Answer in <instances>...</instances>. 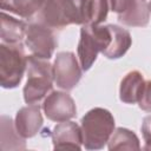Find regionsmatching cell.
I'll return each instance as SVG.
<instances>
[{
  "mask_svg": "<svg viewBox=\"0 0 151 151\" xmlns=\"http://www.w3.org/2000/svg\"><path fill=\"white\" fill-rule=\"evenodd\" d=\"M139 107L146 112H151V80L145 81L142 97L138 101Z\"/></svg>",
  "mask_w": 151,
  "mask_h": 151,
  "instance_id": "d6986e66",
  "label": "cell"
},
{
  "mask_svg": "<svg viewBox=\"0 0 151 151\" xmlns=\"http://www.w3.org/2000/svg\"><path fill=\"white\" fill-rule=\"evenodd\" d=\"M111 31L109 26L83 25L78 44V58L83 71L91 68L99 52H104L111 44Z\"/></svg>",
  "mask_w": 151,
  "mask_h": 151,
  "instance_id": "3957f363",
  "label": "cell"
},
{
  "mask_svg": "<svg viewBox=\"0 0 151 151\" xmlns=\"http://www.w3.org/2000/svg\"><path fill=\"white\" fill-rule=\"evenodd\" d=\"M45 0H0L2 11H9L24 19H33Z\"/></svg>",
  "mask_w": 151,
  "mask_h": 151,
  "instance_id": "5bb4252c",
  "label": "cell"
},
{
  "mask_svg": "<svg viewBox=\"0 0 151 151\" xmlns=\"http://www.w3.org/2000/svg\"><path fill=\"white\" fill-rule=\"evenodd\" d=\"M81 70L74 53L60 52L57 54L53 64L54 83L63 90H72L81 78Z\"/></svg>",
  "mask_w": 151,
  "mask_h": 151,
  "instance_id": "8992f818",
  "label": "cell"
},
{
  "mask_svg": "<svg viewBox=\"0 0 151 151\" xmlns=\"http://www.w3.org/2000/svg\"><path fill=\"white\" fill-rule=\"evenodd\" d=\"M42 110L46 117L52 122H66L77 114V107L73 98L61 91H52L44 100Z\"/></svg>",
  "mask_w": 151,
  "mask_h": 151,
  "instance_id": "52a82bcc",
  "label": "cell"
},
{
  "mask_svg": "<svg viewBox=\"0 0 151 151\" xmlns=\"http://www.w3.org/2000/svg\"><path fill=\"white\" fill-rule=\"evenodd\" d=\"M27 68V57L21 42L0 45V84L4 88L17 87Z\"/></svg>",
  "mask_w": 151,
  "mask_h": 151,
  "instance_id": "277c9868",
  "label": "cell"
},
{
  "mask_svg": "<svg viewBox=\"0 0 151 151\" xmlns=\"http://www.w3.org/2000/svg\"><path fill=\"white\" fill-rule=\"evenodd\" d=\"M144 85H145V80L140 72L138 71L129 72L120 83V88H119L120 100L126 104L138 103L142 97Z\"/></svg>",
  "mask_w": 151,
  "mask_h": 151,
  "instance_id": "30bf717a",
  "label": "cell"
},
{
  "mask_svg": "<svg viewBox=\"0 0 151 151\" xmlns=\"http://www.w3.org/2000/svg\"><path fill=\"white\" fill-rule=\"evenodd\" d=\"M147 5H149V9H150V11H151V0H150V1H149V4H147Z\"/></svg>",
  "mask_w": 151,
  "mask_h": 151,
  "instance_id": "7402d4cb",
  "label": "cell"
},
{
  "mask_svg": "<svg viewBox=\"0 0 151 151\" xmlns=\"http://www.w3.org/2000/svg\"><path fill=\"white\" fill-rule=\"evenodd\" d=\"M109 12V0H88L86 5L85 25H99Z\"/></svg>",
  "mask_w": 151,
  "mask_h": 151,
  "instance_id": "ac0fdd59",
  "label": "cell"
},
{
  "mask_svg": "<svg viewBox=\"0 0 151 151\" xmlns=\"http://www.w3.org/2000/svg\"><path fill=\"white\" fill-rule=\"evenodd\" d=\"M83 144L87 150L103 149L114 131V118L106 109L94 107L81 118Z\"/></svg>",
  "mask_w": 151,
  "mask_h": 151,
  "instance_id": "6da1fadb",
  "label": "cell"
},
{
  "mask_svg": "<svg viewBox=\"0 0 151 151\" xmlns=\"http://www.w3.org/2000/svg\"><path fill=\"white\" fill-rule=\"evenodd\" d=\"M118 20L132 27H144L150 20V9L145 0H137L136 4L125 13L118 14Z\"/></svg>",
  "mask_w": 151,
  "mask_h": 151,
  "instance_id": "9a60e30c",
  "label": "cell"
},
{
  "mask_svg": "<svg viewBox=\"0 0 151 151\" xmlns=\"http://www.w3.org/2000/svg\"><path fill=\"white\" fill-rule=\"evenodd\" d=\"M42 116L40 106L38 104H29L21 107L15 116V127L19 134L24 138H31L35 136L42 126Z\"/></svg>",
  "mask_w": 151,
  "mask_h": 151,
  "instance_id": "9c48e42d",
  "label": "cell"
},
{
  "mask_svg": "<svg viewBox=\"0 0 151 151\" xmlns=\"http://www.w3.org/2000/svg\"><path fill=\"white\" fill-rule=\"evenodd\" d=\"M111 31V44L103 52L104 57L109 59H118L123 57L132 44L131 35L129 31L122 28L117 25H107Z\"/></svg>",
  "mask_w": 151,
  "mask_h": 151,
  "instance_id": "8fae6325",
  "label": "cell"
},
{
  "mask_svg": "<svg viewBox=\"0 0 151 151\" xmlns=\"http://www.w3.org/2000/svg\"><path fill=\"white\" fill-rule=\"evenodd\" d=\"M142 132L143 138L145 140V150H151V116H147L144 118L142 124Z\"/></svg>",
  "mask_w": 151,
  "mask_h": 151,
  "instance_id": "44dd1931",
  "label": "cell"
},
{
  "mask_svg": "<svg viewBox=\"0 0 151 151\" xmlns=\"http://www.w3.org/2000/svg\"><path fill=\"white\" fill-rule=\"evenodd\" d=\"M68 25H85L86 5L88 0H59Z\"/></svg>",
  "mask_w": 151,
  "mask_h": 151,
  "instance_id": "e0dca14e",
  "label": "cell"
},
{
  "mask_svg": "<svg viewBox=\"0 0 151 151\" xmlns=\"http://www.w3.org/2000/svg\"><path fill=\"white\" fill-rule=\"evenodd\" d=\"M27 24L20 19H15L4 11L1 12V26L0 35L2 42L7 44H19L26 37Z\"/></svg>",
  "mask_w": 151,
  "mask_h": 151,
  "instance_id": "7c38bea8",
  "label": "cell"
},
{
  "mask_svg": "<svg viewBox=\"0 0 151 151\" xmlns=\"http://www.w3.org/2000/svg\"><path fill=\"white\" fill-rule=\"evenodd\" d=\"M52 142L55 150H80L83 144L81 127L74 122H60L53 129Z\"/></svg>",
  "mask_w": 151,
  "mask_h": 151,
  "instance_id": "ba28073f",
  "label": "cell"
},
{
  "mask_svg": "<svg viewBox=\"0 0 151 151\" xmlns=\"http://www.w3.org/2000/svg\"><path fill=\"white\" fill-rule=\"evenodd\" d=\"M139 139L130 130L118 127L109 140V150H139Z\"/></svg>",
  "mask_w": 151,
  "mask_h": 151,
  "instance_id": "2e32d148",
  "label": "cell"
},
{
  "mask_svg": "<svg viewBox=\"0 0 151 151\" xmlns=\"http://www.w3.org/2000/svg\"><path fill=\"white\" fill-rule=\"evenodd\" d=\"M137 0H110V5H111V9L113 12L118 14L125 13L126 11H129Z\"/></svg>",
  "mask_w": 151,
  "mask_h": 151,
  "instance_id": "ffe728a7",
  "label": "cell"
},
{
  "mask_svg": "<svg viewBox=\"0 0 151 151\" xmlns=\"http://www.w3.org/2000/svg\"><path fill=\"white\" fill-rule=\"evenodd\" d=\"M54 80L53 65L48 59L35 55L27 57V83L24 87V99L27 104H38L52 90Z\"/></svg>",
  "mask_w": 151,
  "mask_h": 151,
  "instance_id": "7a4b0ae2",
  "label": "cell"
},
{
  "mask_svg": "<svg viewBox=\"0 0 151 151\" xmlns=\"http://www.w3.org/2000/svg\"><path fill=\"white\" fill-rule=\"evenodd\" d=\"M25 41L32 54L42 59H50L58 45L54 29L35 20L27 26Z\"/></svg>",
  "mask_w": 151,
  "mask_h": 151,
  "instance_id": "5b68a950",
  "label": "cell"
},
{
  "mask_svg": "<svg viewBox=\"0 0 151 151\" xmlns=\"http://www.w3.org/2000/svg\"><path fill=\"white\" fill-rule=\"evenodd\" d=\"M26 147L25 138L17 131L15 124L11 117L1 116V149L2 150H24Z\"/></svg>",
  "mask_w": 151,
  "mask_h": 151,
  "instance_id": "4fadbf2b",
  "label": "cell"
}]
</instances>
